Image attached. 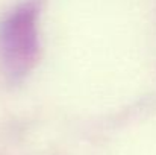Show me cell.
I'll return each instance as SVG.
<instances>
[{"label":"cell","mask_w":156,"mask_h":155,"mask_svg":"<svg viewBox=\"0 0 156 155\" xmlns=\"http://www.w3.org/2000/svg\"><path fill=\"white\" fill-rule=\"evenodd\" d=\"M40 0L15 6L0 23V72L17 85L34 70L40 53Z\"/></svg>","instance_id":"obj_1"}]
</instances>
